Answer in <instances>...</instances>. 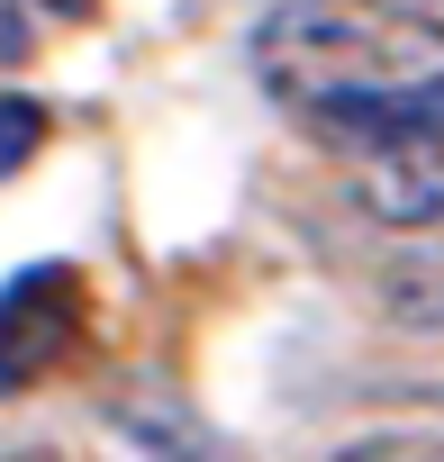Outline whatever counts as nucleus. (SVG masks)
<instances>
[{
	"label": "nucleus",
	"instance_id": "nucleus-1",
	"mask_svg": "<svg viewBox=\"0 0 444 462\" xmlns=\"http://www.w3.org/2000/svg\"><path fill=\"white\" fill-rule=\"evenodd\" d=\"M82 336V273L73 263H28L0 282V390L46 381Z\"/></svg>",
	"mask_w": 444,
	"mask_h": 462
},
{
	"label": "nucleus",
	"instance_id": "nucleus-7",
	"mask_svg": "<svg viewBox=\"0 0 444 462\" xmlns=\"http://www.w3.org/2000/svg\"><path fill=\"white\" fill-rule=\"evenodd\" d=\"M37 10H55V19H82V10H91V0H37Z\"/></svg>",
	"mask_w": 444,
	"mask_h": 462
},
{
	"label": "nucleus",
	"instance_id": "nucleus-6",
	"mask_svg": "<svg viewBox=\"0 0 444 462\" xmlns=\"http://www.w3.org/2000/svg\"><path fill=\"white\" fill-rule=\"evenodd\" d=\"M327 462H390V444H345V453H327Z\"/></svg>",
	"mask_w": 444,
	"mask_h": 462
},
{
	"label": "nucleus",
	"instance_id": "nucleus-5",
	"mask_svg": "<svg viewBox=\"0 0 444 462\" xmlns=\"http://www.w3.org/2000/svg\"><path fill=\"white\" fill-rule=\"evenodd\" d=\"M390 462H444V435H426V444H390Z\"/></svg>",
	"mask_w": 444,
	"mask_h": 462
},
{
	"label": "nucleus",
	"instance_id": "nucleus-4",
	"mask_svg": "<svg viewBox=\"0 0 444 462\" xmlns=\"http://www.w3.org/2000/svg\"><path fill=\"white\" fill-rule=\"evenodd\" d=\"M37 145H46V100L10 91V100H0V181L28 172V163H37Z\"/></svg>",
	"mask_w": 444,
	"mask_h": 462
},
{
	"label": "nucleus",
	"instance_id": "nucleus-2",
	"mask_svg": "<svg viewBox=\"0 0 444 462\" xmlns=\"http://www.w3.org/2000/svg\"><path fill=\"white\" fill-rule=\"evenodd\" d=\"M354 199H363L381 226H399V236H426V226H444V118L417 127V136L372 145L363 172H354Z\"/></svg>",
	"mask_w": 444,
	"mask_h": 462
},
{
	"label": "nucleus",
	"instance_id": "nucleus-3",
	"mask_svg": "<svg viewBox=\"0 0 444 462\" xmlns=\"http://www.w3.org/2000/svg\"><path fill=\"white\" fill-rule=\"evenodd\" d=\"M109 426L136 444V462H236L227 435H217L181 390H154V381H136L127 399H109Z\"/></svg>",
	"mask_w": 444,
	"mask_h": 462
}]
</instances>
